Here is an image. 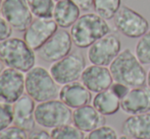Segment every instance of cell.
Instances as JSON below:
<instances>
[{
	"label": "cell",
	"instance_id": "6da1fadb",
	"mask_svg": "<svg viewBox=\"0 0 150 139\" xmlns=\"http://www.w3.org/2000/svg\"><path fill=\"white\" fill-rule=\"evenodd\" d=\"M109 70L115 82L130 88L144 86L147 82V72L143 64L129 48L120 51L109 65Z\"/></svg>",
	"mask_w": 150,
	"mask_h": 139
},
{
	"label": "cell",
	"instance_id": "7a4b0ae2",
	"mask_svg": "<svg viewBox=\"0 0 150 139\" xmlns=\"http://www.w3.org/2000/svg\"><path fill=\"white\" fill-rule=\"evenodd\" d=\"M111 33V28L106 20L97 13H85L81 15L71 28V37L76 47L89 48L99 39Z\"/></svg>",
	"mask_w": 150,
	"mask_h": 139
},
{
	"label": "cell",
	"instance_id": "3957f363",
	"mask_svg": "<svg viewBox=\"0 0 150 139\" xmlns=\"http://www.w3.org/2000/svg\"><path fill=\"white\" fill-rule=\"evenodd\" d=\"M0 61L8 68L27 73L35 67V51L18 38H8L0 42Z\"/></svg>",
	"mask_w": 150,
	"mask_h": 139
},
{
	"label": "cell",
	"instance_id": "277c9868",
	"mask_svg": "<svg viewBox=\"0 0 150 139\" xmlns=\"http://www.w3.org/2000/svg\"><path fill=\"white\" fill-rule=\"evenodd\" d=\"M26 92L37 103L55 100L59 96L58 84L46 68L35 66L26 73Z\"/></svg>",
	"mask_w": 150,
	"mask_h": 139
},
{
	"label": "cell",
	"instance_id": "5b68a950",
	"mask_svg": "<svg viewBox=\"0 0 150 139\" xmlns=\"http://www.w3.org/2000/svg\"><path fill=\"white\" fill-rule=\"evenodd\" d=\"M36 123L43 128H53L69 124L73 120V112L60 100H50L39 103L35 109Z\"/></svg>",
	"mask_w": 150,
	"mask_h": 139
},
{
	"label": "cell",
	"instance_id": "8992f818",
	"mask_svg": "<svg viewBox=\"0 0 150 139\" xmlns=\"http://www.w3.org/2000/svg\"><path fill=\"white\" fill-rule=\"evenodd\" d=\"M86 59L80 52L69 53L64 58L52 63L49 72L59 85L78 81L86 68Z\"/></svg>",
	"mask_w": 150,
	"mask_h": 139
},
{
	"label": "cell",
	"instance_id": "52a82bcc",
	"mask_svg": "<svg viewBox=\"0 0 150 139\" xmlns=\"http://www.w3.org/2000/svg\"><path fill=\"white\" fill-rule=\"evenodd\" d=\"M113 22L117 31L129 39H139L149 31L148 20L128 5L120 6Z\"/></svg>",
	"mask_w": 150,
	"mask_h": 139
},
{
	"label": "cell",
	"instance_id": "ba28073f",
	"mask_svg": "<svg viewBox=\"0 0 150 139\" xmlns=\"http://www.w3.org/2000/svg\"><path fill=\"white\" fill-rule=\"evenodd\" d=\"M122 51V43L115 34L109 33L91 45L88 49V60L94 65L109 66Z\"/></svg>",
	"mask_w": 150,
	"mask_h": 139
},
{
	"label": "cell",
	"instance_id": "9c48e42d",
	"mask_svg": "<svg viewBox=\"0 0 150 139\" xmlns=\"http://www.w3.org/2000/svg\"><path fill=\"white\" fill-rule=\"evenodd\" d=\"M1 15L16 31H26L33 22L34 16L27 0H3Z\"/></svg>",
	"mask_w": 150,
	"mask_h": 139
},
{
	"label": "cell",
	"instance_id": "30bf717a",
	"mask_svg": "<svg viewBox=\"0 0 150 139\" xmlns=\"http://www.w3.org/2000/svg\"><path fill=\"white\" fill-rule=\"evenodd\" d=\"M73 40L64 29H58L39 50V57L45 62L54 63L67 56L71 51Z\"/></svg>",
	"mask_w": 150,
	"mask_h": 139
},
{
	"label": "cell",
	"instance_id": "8fae6325",
	"mask_svg": "<svg viewBox=\"0 0 150 139\" xmlns=\"http://www.w3.org/2000/svg\"><path fill=\"white\" fill-rule=\"evenodd\" d=\"M24 72L12 68L3 69L0 74V102L14 104L26 90Z\"/></svg>",
	"mask_w": 150,
	"mask_h": 139
},
{
	"label": "cell",
	"instance_id": "7c38bea8",
	"mask_svg": "<svg viewBox=\"0 0 150 139\" xmlns=\"http://www.w3.org/2000/svg\"><path fill=\"white\" fill-rule=\"evenodd\" d=\"M57 31L58 26L53 18L36 17L24 31V40L34 51H38Z\"/></svg>",
	"mask_w": 150,
	"mask_h": 139
},
{
	"label": "cell",
	"instance_id": "4fadbf2b",
	"mask_svg": "<svg viewBox=\"0 0 150 139\" xmlns=\"http://www.w3.org/2000/svg\"><path fill=\"white\" fill-rule=\"evenodd\" d=\"M80 79L81 82L94 94L108 89L115 81L109 68L94 64L86 67Z\"/></svg>",
	"mask_w": 150,
	"mask_h": 139
},
{
	"label": "cell",
	"instance_id": "5bb4252c",
	"mask_svg": "<svg viewBox=\"0 0 150 139\" xmlns=\"http://www.w3.org/2000/svg\"><path fill=\"white\" fill-rule=\"evenodd\" d=\"M120 109L125 114L137 115L150 112V87L139 86L130 88L120 100Z\"/></svg>",
	"mask_w": 150,
	"mask_h": 139
},
{
	"label": "cell",
	"instance_id": "9a60e30c",
	"mask_svg": "<svg viewBox=\"0 0 150 139\" xmlns=\"http://www.w3.org/2000/svg\"><path fill=\"white\" fill-rule=\"evenodd\" d=\"M35 101L27 94H23L13 104V125L31 132L36 125Z\"/></svg>",
	"mask_w": 150,
	"mask_h": 139
},
{
	"label": "cell",
	"instance_id": "2e32d148",
	"mask_svg": "<svg viewBox=\"0 0 150 139\" xmlns=\"http://www.w3.org/2000/svg\"><path fill=\"white\" fill-rule=\"evenodd\" d=\"M71 121L76 127L88 133L101 126H104L106 123V118L104 115L99 113L93 105H86L74 110Z\"/></svg>",
	"mask_w": 150,
	"mask_h": 139
},
{
	"label": "cell",
	"instance_id": "e0dca14e",
	"mask_svg": "<svg viewBox=\"0 0 150 139\" xmlns=\"http://www.w3.org/2000/svg\"><path fill=\"white\" fill-rule=\"evenodd\" d=\"M58 98L71 109H78L89 105L92 100V94L81 81H74L62 85Z\"/></svg>",
	"mask_w": 150,
	"mask_h": 139
},
{
	"label": "cell",
	"instance_id": "ac0fdd59",
	"mask_svg": "<svg viewBox=\"0 0 150 139\" xmlns=\"http://www.w3.org/2000/svg\"><path fill=\"white\" fill-rule=\"evenodd\" d=\"M122 134L133 139H150V112L130 115L122 124Z\"/></svg>",
	"mask_w": 150,
	"mask_h": 139
},
{
	"label": "cell",
	"instance_id": "d6986e66",
	"mask_svg": "<svg viewBox=\"0 0 150 139\" xmlns=\"http://www.w3.org/2000/svg\"><path fill=\"white\" fill-rule=\"evenodd\" d=\"M81 9L73 0L56 1L53 11V20L61 29L71 28L80 17Z\"/></svg>",
	"mask_w": 150,
	"mask_h": 139
},
{
	"label": "cell",
	"instance_id": "ffe728a7",
	"mask_svg": "<svg viewBox=\"0 0 150 139\" xmlns=\"http://www.w3.org/2000/svg\"><path fill=\"white\" fill-rule=\"evenodd\" d=\"M92 105L102 115L111 116L120 111V98L111 92L110 88H108L96 94V96L93 98Z\"/></svg>",
	"mask_w": 150,
	"mask_h": 139
},
{
	"label": "cell",
	"instance_id": "44dd1931",
	"mask_svg": "<svg viewBox=\"0 0 150 139\" xmlns=\"http://www.w3.org/2000/svg\"><path fill=\"white\" fill-rule=\"evenodd\" d=\"M122 6V0H94L93 8L95 13L106 20H113Z\"/></svg>",
	"mask_w": 150,
	"mask_h": 139
},
{
	"label": "cell",
	"instance_id": "7402d4cb",
	"mask_svg": "<svg viewBox=\"0 0 150 139\" xmlns=\"http://www.w3.org/2000/svg\"><path fill=\"white\" fill-rule=\"evenodd\" d=\"M32 14L37 18H52L54 0H27Z\"/></svg>",
	"mask_w": 150,
	"mask_h": 139
},
{
	"label": "cell",
	"instance_id": "603a6c76",
	"mask_svg": "<svg viewBox=\"0 0 150 139\" xmlns=\"http://www.w3.org/2000/svg\"><path fill=\"white\" fill-rule=\"evenodd\" d=\"M85 132L80 130L75 125L65 124L59 127L53 128L50 132L52 139H84Z\"/></svg>",
	"mask_w": 150,
	"mask_h": 139
},
{
	"label": "cell",
	"instance_id": "cb8c5ba5",
	"mask_svg": "<svg viewBox=\"0 0 150 139\" xmlns=\"http://www.w3.org/2000/svg\"><path fill=\"white\" fill-rule=\"evenodd\" d=\"M135 55L143 65L150 64V29L139 38L135 47Z\"/></svg>",
	"mask_w": 150,
	"mask_h": 139
},
{
	"label": "cell",
	"instance_id": "d4e9b609",
	"mask_svg": "<svg viewBox=\"0 0 150 139\" xmlns=\"http://www.w3.org/2000/svg\"><path fill=\"white\" fill-rule=\"evenodd\" d=\"M117 131L111 126H101L93 131L88 132L87 135H85L84 139H117Z\"/></svg>",
	"mask_w": 150,
	"mask_h": 139
},
{
	"label": "cell",
	"instance_id": "484cf974",
	"mask_svg": "<svg viewBox=\"0 0 150 139\" xmlns=\"http://www.w3.org/2000/svg\"><path fill=\"white\" fill-rule=\"evenodd\" d=\"M13 124V106L0 102V131Z\"/></svg>",
	"mask_w": 150,
	"mask_h": 139
},
{
	"label": "cell",
	"instance_id": "4316f807",
	"mask_svg": "<svg viewBox=\"0 0 150 139\" xmlns=\"http://www.w3.org/2000/svg\"><path fill=\"white\" fill-rule=\"evenodd\" d=\"M28 132L18 126H9L0 131V139H28Z\"/></svg>",
	"mask_w": 150,
	"mask_h": 139
},
{
	"label": "cell",
	"instance_id": "83f0119b",
	"mask_svg": "<svg viewBox=\"0 0 150 139\" xmlns=\"http://www.w3.org/2000/svg\"><path fill=\"white\" fill-rule=\"evenodd\" d=\"M11 34H12L11 27L8 24V22L2 16H0V42H3L6 39L10 38Z\"/></svg>",
	"mask_w": 150,
	"mask_h": 139
},
{
	"label": "cell",
	"instance_id": "f1b7e54d",
	"mask_svg": "<svg viewBox=\"0 0 150 139\" xmlns=\"http://www.w3.org/2000/svg\"><path fill=\"white\" fill-rule=\"evenodd\" d=\"M109 88H110L111 92H112L117 98H120V100H122V98H125V96H126L129 92V90H130L129 86L125 85V84H122V83H120V82H115V81L111 84V86Z\"/></svg>",
	"mask_w": 150,
	"mask_h": 139
},
{
	"label": "cell",
	"instance_id": "f546056e",
	"mask_svg": "<svg viewBox=\"0 0 150 139\" xmlns=\"http://www.w3.org/2000/svg\"><path fill=\"white\" fill-rule=\"evenodd\" d=\"M28 139H52L51 134L44 129L32 130L29 132Z\"/></svg>",
	"mask_w": 150,
	"mask_h": 139
},
{
	"label": "cell",
	"instance_id": "4dcf8cb0",
	"mask_svg": "<svg viewBox=\"0 0 150 139\" xmlns=\"http://www.w3.org/2000/svg\"><path fill=\"white\" fill-rule=\"evenodd\" d=\"M81 10L83 11H89L93 8L94 0H73Z\"/></svg>",
	"mask_w": 150,
	"mask_h": 139
},
{
	"label": "cell",
	"instance_id": "1f68e13d",
	"mask_svg": "<svg viewBox=\"0 0 150 139\" xmlns=\"http://www.w3.org/2000/svg\"><path fill=\"white\" fill-rule=\"evenodd\" d=\"M146 84H147V86H149L150 87V69H149L148 72H147V82H146Z\"/></svg>",
	"mask_w": 150,
	"mask_h": 139
},
{
	"label": "cell",
	"instance_id": "d6a6232c",
	"mask_svg": "<svg viewBox=\"0 0 150 139\" xmlns=\"http://www.w3.org/2000/svg\"><path fill=\"white\" fill-rule=\"evenodd\" d=\"M117 139H133V138H131V137H129V136H127V135H120V136H119V138Z\"/></svg>",
	"mask_w": 150,
	"mask_h": 139
},
{
	"label": "cell",
	"instance_id": "836d02e7",
	"mask_svg": "<svg viewBox=\"0 0 150 139\" xmlns=\"http://www.w3.org/2000/svg\"><path fill=\"white\" fill-rule=\"evenodd\" d=\"M3 65H4L3 63H2L1 61H0V74H1L2 71H3V69H4V68H3Z\"/></svg>",
	"mask_w": 150,
	"mask_h": 139
},
{
	"label": "cell",
	"instance_id": "e575fe53",
	"mask_svg": "<svg viewBox=\"0 0 150 139\" xmlns=\"http://www.w3.org/2000/svg\"><path fill=\"white\" fill-rule=\"evenodd\" d=\"M2 3H3V0H0V14H1V8H2Z\"/></svg>",
	"mask_w": 150,
	"mask_h": 139
},
{
	"label": "cell",
	"instance_id": "d590c367",
	"mask_svg": "<svg viewBox=\"0 0 150 139\" xmlns=\"http://www.w3.org/2000/svg\"><path fill=\"white\" fill-rule=\"evenodd\" d=\"M54 1H59V0H54Z\"/></svg>",
	"mask_w": 150,
	"mask_h": 139
}]
</instances>
